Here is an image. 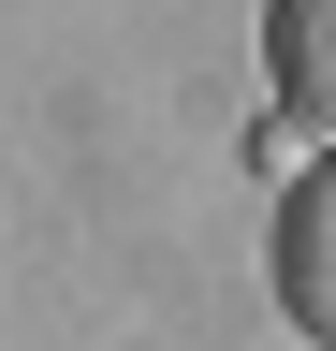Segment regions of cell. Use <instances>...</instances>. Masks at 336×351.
<instances>
[{
  "instance_id": "cell-2",
  "label": "cell",
  "mask_w": 336,
  "mask_h": 351,
  "mask_svg": "<svg viewBox=\"0 0 336 351\" xmlns=\"http://www.w3.org/2000/svg\"><path fill=\"white\" fill-rule=\"evenodd\" d=\"M263 73H278V117L336 147V0H263Z\"/></svg>"
},
{
  "instance_id": "cell-1",
  "label": "cell",
  "mask_w": 336,
  "mask_h": 351,
  "mask_svg": "<svg viewBox=\"0 0 336 351\" xmlns=\"http://www.w3.org/2000/svg\"><path fill=\"white\" fill-rule=\"evenodd\" d=\"M278 293H292L307 337H336V161H307L278 191Z\"/></svg>"
}]
</instances>
